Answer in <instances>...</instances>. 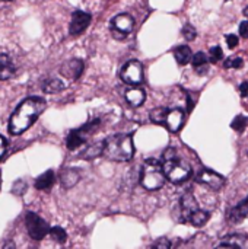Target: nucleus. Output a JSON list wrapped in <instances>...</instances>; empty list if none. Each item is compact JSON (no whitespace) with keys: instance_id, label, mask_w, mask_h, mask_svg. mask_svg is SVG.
I'll return each mask as SVG.
<instances>
[{"instance_id":"412c9836","label":"nucleus","mask_w":248,"mask_h":249,"mask_svg":"<svg viewBox=\"0 0 248 249\" xmlns=\"http://www.w3.org/2000/svg\"><path fill=\"white\" fill-rule=\"evenodd\" d=\"M56 182V175L54 171H46L44 173H41L37 179H35V188L40 191H47L53 187V184Z\"/></svg>"},{"instance_id":"0eeeda50","label":"nucleus","mask_w":248,"mask_h":249,"mask_svg":"<svg viewBox=\"0 0 248 249\" xmlns=\"http://www.w3.org/2000/svg\"><path fill=\"white\" fill-rule=\"evenodd\" d=\"M25 224H27L30 237L34 240H41L49 234V230H50L49 223L43 217H40L37 213L28 211L25 214Z\"/></svg>"},{"instance_id":"ea45409f","label":"nucleus","mask_w":248,"mask_h":249,"mask_svg":"<svg viewBox=\"0 0 248 249\" xmlns=\"http://www.w3.org/2000/svg\"><path fill=\"white\" fill-rule=\"evenodd\" d=\"M0 182H2V172H0Z\"/></svg>"},{"instance_id":"473e14b6","label":"nucleus","mask_w":248,"mask_h":249,"mask_svg":"<svg viewBox=\"0 0 248 249\" xmlns=\"http://www.w3.org/2000/svg\"><path fill=\"white\" fill-rule=\"evenodd\" d=\"M238 43H239V40H238V37L236 35H226V44H228V47L229 48H235L236 46H238Z\"/></svg>"},{"instance_id":"cd10ccee","label":"nucleus","mask_w":248,"mask_h":249,"mask_svg":"<svg viewBox=\"0 0 248 249\" xmlns=\"http://www.w3.org/2000/svg\"><path fill=\"white\" fill-rule=\"evenodd\" d=\"M247 123H248V118H247V117L238 115V117H235L233 121L231 123V127H232V130H235V131H238V133H242V131L245 130V127H247Z\"/></svg>"},{"instance_id":"9b49d317","label":"nucleus","mask_w":248,"mask_h":249,"mask_svg":"<svg viewBox=\"0 0 248 249\" xmlns=\"http://www.w3.org/2000/svg\"><path fill=\"white\" fill-rule=\"evenodd\" d=\"M83 69H85V64L82 60L79 59H72V60H67L65 62L62 66H60V75L69 80H78L82 73H83Z\"/></svg>"},{"instance_id":"4be33fe9","label":"nucleus","mask_w":248,"mask_h":249,"mask_svg":"<svg viewBox=\"0 0 248 249\" xmlns=\"http://www.w3.org/2000/svg\"><path fill=\"white\" fill-rule=\"evenodd\" d=\"M41 89L44 93H49V95H54V93H59L65 89V83L62 79L59 78H50L47 80H44L41 83Z\"/></svg>"},{"instance_id":"20e7f679","label":"nucleus","mask_w":248,"mask_h":249,"mask_svg":"<svg viewBox=\"0 0 248 249\" xmlns=\"http://www.w3.org/2000/svg\"><path fill=\"white\" fill-rule=\"evenodd\" d=\"M166 178L162 171V163L156 159H146L139 172V182L148 191H156L164 187Z\"/></svg>"},{"instance_id":"f704fd0d","label":"nucleus","mask_w":248,"mask_h":249,"mask_svg":"<svg viewBox=\"0 0 248 249\" xmlns=\"http://www.w3.org/2000/svg\"><path fill=\"white\" fill-rule=\"evenodd\" d=\"M6 147H8V143H6V139L3 136H0V159L3 157L5 152H6Z\"/></svg>"},{"instance_id":"4468645a","label":"nucleus","mask_w":248,"mask_h":249,"mask_svg":"<svg viewBox=\"0 0 248 249\" xmlns=\"http://www.w3.org/2000/svg\"><path fill=\"white\" fill-rule=\"evenodd\" d=\"M184 121H185V114H184V111H181V109H178V108H174V109H168V111H166L164 125H166V128H168L171 133H178V131L182 128Z\"/></svg>"},{"instance_id":"39448f33","label":"nucleus","mask_w":248,"mask_h":249,"mask_svg":"<svg viewBox=\"0 0 248 249\" xmlns=\"http://www.w3.org/2000/svg\"><path fill=\"white\" fill-rule=\"evenodd\" d=\"M99 124H101V118H94V120L88 121L85 125H82L76 130H72L66 137V147L69 150H76L81 146H83L88 141V139L97 131Z\"/></svg>"},{"instance_id":"c756f323","label":"nucleus","mask_w":248,"mask_h":249,"mask_svg":"<svg viewBox=\"0 0 248 249\" xmlns=\"http://www.w3.org/2000/svg\"><path fill=\"white\" fill-rule=\"evenodd\" d=\"M181 34H182V37H184L187 41H194V40H196V37H197L196 28H194L193 25H190V24H187V25L182 28Z\"/></svg>"},{"instance_id":"a211bd4d","label":"nucleus","mask_w":248,"mask_h":249,"mask_svg":"<svg viewBox=\"0 0 248 249\" xmlns=\"http://www.w3.org/2000/svg\"><path fill=\"white\" fill-rule=\"evenodd\" d=\"M126 101L130 107L137 108L145 104L146 101V92L142 88H130L126 91Z\"/></svg>"},{"instance_id":"a878e982","label":"nucleus","mask_w":248,"mask_h":249,"mask_svg":"<svg viewBox=\"0 0 248 249\" xmlns=\"http://www.w3.org/2000/svg\"><path fill=\"white\" fill-rule=\"evenodd\" d=\"M166 111H168V108H155V109H152L150 114H149L150 121L155 123V124H162V125H164Z\"/></svg>"},{"instance_id":"423d86ee","label":"nucleus","mask_w":248,"mask_h":249,"mask_svg":"<svg viewBox=\"0 0 248 249\" xmlns=\"http://www.w3.org/2000/svg\"><path fill=\"white\" fill-rule=\"evenodd\" d=\"M133 28H134V19H133V16H130L127 14L116 15L110 21V31H111L113 37L118 41L126 40V37L133 31Z\"/></svg>"},{"instance_id":"f3484780","label":"nucleus","mask_w":248,"mask_h":249,"mask_svg":"<svg viewBox=\"0 0 248 249\" xmlns=\"http://www.w3.org/2000/svg\"><path fill=\"white\" fill-rule=\"evenodd\" d=\"M102 150H104V140L102 141L89 143L79 153V157L83 159V160H92V159H97V157L102 156Z\"/></svg>"},{"instance_id":"2eb2a0df","label":"nucleus","mask_w":248,"mask_h":249,"mask_svg":"<svg viewBox=\"0 0 248 249\" xmlns=\"http://www.w3.org/2000/svg\"><path fill=\"white\" fill-rule=\"evenodd\" d=\"M217 246L248 249V236H247V234H241V233L228 234V236H225L220 242H217Z\"/></svg>"},{"instance_id":"393cba45","label":"nucleus","mask_w":248,"mask_h":249,"mask_svg":"<svg viewBox=\"0 0 248 249\" xmlns=\"http://www.w3.org/2000/svg\"><path fill=\"white\" fill-rule=\"evenodd\" d=\"M49 233H50V236H51L57 243H66V240H67V233H66V230H65L63 227H60V226L50 227Z\"/></svg>"},{"instance_id":"9d476101","label":"nucleus","mask_w":248,"mask_h":249,"mask_svg":"<svg viewBox=\"0 0 248 249\" xmlns=\"http://www.w3.org/2000/svg\"><path fill=\"white\" fill-rule=\"evenodd\" d=\"M91 22H92V16L88 12H83V11L73 12L72 19H70V24H69V34L72 37L81 35L91 25Z\"/></svg>"},{"instance_id":"f8f14e48","label":"nucleus","mask_w":248,"mask_h":249,"mask_svg":"<svg viewBox=\"0 0 248 249\" xmlns=\"http://www.w3.org/2000/svg\"><path fill=\"white\" fill-rule=\"evenodd\" d=\"M180 218L178 221L181 223H188V217L193 211H196L198 208V204H197V200L196 197L193 195V192H185L181 200H180Z\"/></svg>"},{"instance_id":"f257e3e1","label":"nucleus","mask_w":248,"mask_h":249,"mask_svg":"<svg viewBox=\"0 0 248 249\" xmlns=\"http://www.w3.org/2000/svg\"><path fill=\"white\" fill-rule=\"evenodd\" d=\"M47 102L40 96H30L22 101L9 120V133L19 136L25 133L44 112Z\"/></svg>"},{"instance_id":"58836bf2","label":"nucleus","mask_w":248,"mask_h":249,"mask_svg":"<svg viewBox=\"0 0 248 249\" xmlns=\"http://www.w3.org/2000/svg\"><path fill=\"white\" fill-rule=\"evenodd\" d=\"M2 2H14V0H2Z\"/></svg>"},{"instance_id":"ddd939ff","label":"nucleus","mask_w":248,"mask_h":249,"mask_svg":"<svg viewBox=\"0 0 248 249\" xmlns=\"http://www.w3.org/2000/svg\"><path fill=\"white\" fill-rule=\"evenodd\" d=\"M245 218H248V195L238 205L229 207L226 210V220L232 224H238Z\"/></svg>"},{"instance_id":"b1692460","label":"nucleus","mask_w":248,"mask_h":249,"mask_svg":"<svg viewBox=\"0 0 248 249\" xmlns=\"http://www.w3.org/2000/svg\"><path fill=\"white\" fill-rule=\"evenodd\" d=\"M209 218H210V213H209V211H204V210L197 208L196 211H193V213L190 214L188 223H191V224L196 226V227H200V226H203Z\"/></svg>"},{"instance_id":"6ab92c4d","label":"nucleus","mask_w":248,"mask_h":249,"mask_svg":"<svg viewBox=\"0 0 248 249\" xmlns=\"http://www.w3.org/2000/svg\"><path fill=\"white\" fill-rule=\"evenodd\" d=\"M79 179H81V172L75 168H67L60 172V184L66 189L75 187L79 182Z\"/></svg>"},{"instance_id":"aec40b11","label":"nucleus","mask_w":248,"mask_h":249,"mask_svg":"<svg viewBox=\"0 0 248 249\" xmlns=\"http://www.w3.org/2000/svg\"><path fill=\"white\" fill-rule=\"evenodd\" d=\"M190 62H191L193 67L196 69L197 75L204 76L207 73V70H209V66H207L209 64V59H207V56L203 51H198L194 56H191V60Z\"/></svg>"},{"instance_id":"dca6fc26","label":"nucleus","mask_w":248,"mask_h":249,"mask_svg":"<svg viewBox=\"0 0 248 249\" xmlns=\"http://www.w3.org/2000/svg\"><path fill=\"white\" fill-rule=\"evenodd\" d=\"M17 73V66L9 54H0V80H9Z\"/></svg>"},{"instance_id":"72a5a7b5","label":"nucleus","mask_w":248,"mask_h":249,"mask_svg":"<svg viewBox=\"0 0 248 249\" xmlns=\"http://www.w3.org/2000/svg\"><path fill=\"white\" fill-rule=\"evenodd\" d=\"M238 31H239V35H241L242 38H248V21L241 22Z\"/></svg>"},{"instance_id":"5701e85b","label":"nucleus","mask_w":248,"mask_h":249,"mask_svg":"<svg viewBox=\"0 0 248 249\" xmlns=\"http://www.w3.org/2000/svg\"><path fill=\"white\" fill-rule=\"evenodd\" d=\"M191 56H193V53H191V48L188 46H180L174 50V57L180 66L188 64L191 60Z\"/></svg>"},{"instance_id":"c9c22d12","label":"nucleus","mask_w":248,"mask_h":249,"mask_svg":"<svg viewBox=\"0 0 248 249\" xmlns=\"http://www.w3.org/2000/svg\"><path fill=\"white\" fill-rule=\"evenodd\" d=\"M238 91H239L241 96H247V95H248V82H242V83L239 85Z\"/></svg>"},{"instance_id":"bb28decb","label":"nucleus","mask_w":248,"mask_h":249,"mask_svg":"<svg viewBox=\"0 0 248 249\" xmlns=\"http://www.w3.org/2000/svg\"><path fill=\"white\" fill-rule=\"evenodd\" d=\"M27 189H28V184L24 179H18L12 185V194L17 195V197H22L27 192Z\"/></svg>"},{"instance_id":"6e6552de","label":"nucleus","mask_w":248,"mask_h":249,"mask_svg":"<svg viewBox=\"0 0 248 249\" xmlns=\"http://www.w3.org/2000/svg\"><path fill=\"white\" fill-rule=\"evenodd\" d=\"M120 79L127 83V85H132V86H137L140 83H143V66L140 62L137 60H130L127 62L121 70H120Z\"/></svg>"},{"instance_id":"f03ea898","label":"nucleus","mask_w":248,"mask_h":249,"mask_svg":"<svg viewBox=\"0 0 248 249\" xmlns=\"http://www.w3.org/2000/svg\"><path fill=\"white\" fill-rule=\"evenodd\" d=\"M134 155L133 136L117 133L104 140L102 156L114 162H129Z\"/></svg>"},{"instance_id":"7c9ffc66","label":"nucleus","mask_w":248,"mask_h":249,"mask_svg":"<svg viewBox=\"0 0 248 249\" xmlns=\"http://www.w3.org/2000/svg\"><path fill=\"white\" fill-rule=\"evenodd\" d=\"M244 66V60L241 57H233V59H228L223 63L225 69H241Z\"/></svg>"},{"instance_id":"7ed1b4c3","label":"nucleus","mask_w":248,"mask_h":249,"mask_svg":"<svg viewBox=\"0 0 248 249\" xmlns=\"http://www.w3.org/2000/svg\"><path fill=\"white\" fill-rule=\"evenodd\" d=\"M161 163H162V171L165 173V178L171 181L172 184H182L193 173L190 163L181 159L174 147H169L164 152Z\"/></svg>"},{"instance_id":"2f4dec72","label":"nucleus","mask_w":248,"mask_h":249,"mask_svg":"<svg viewBox=\"0 0 248 249\" xmlns=\"http://www.w3.org/2000/svg\"><path fill=\"white\" fill-rule=\"evenodd\" d=\"M171 246H172V243L166 237H161V239H158L156 242L152 243V248H159V249H169Z\"/></svg>"},{"instance_id":"1a4fd4ad","label":"nucleus","mask_w":248,"mask_h":249,"mask_svg":"<svg viewBox=\"0 0 248 249\" xmlns=\"http://www.w3.org/2000/svg\"><path fill=\"white\" fill-rule=\"evenodd\" d=\"M196 181L198 184L206 185L207 188L213 189V191H220L225 187V178L210 169H201L197 175H196Z\"/></svg>"},{"instance_id":"e433bc0d","label":"nucleus","mask_w":248,"mask_h":249,"mask_svg":"<svg viewBox=\"0 0 248 249\" xmlns=\"http://www.w3.org/2000/svg\"><path fill=\"white\" fill-rule=\"evenodd\" d=\"M3 248H15V243L14 242H8V243L3 245Z\"/></svg>"},{"instance_id":"c85d7f7f","label":"nucleus","mask_w":248,"mask_h":249,"mask_svg":"<svg viewBox=\"0 0 248 249\" xmlns=\"http://www.w3.org/2000/svg\"><path fill=\"white\" fill-rule=\"evenodd\" d=\"M207 59H209V62H210L212 64L220 62V60L223 59V51H222V48H220L219 46L212 47L210 51H209V57H207Z\"/></svg>"},{"instance_id":"4c0bfd02","label":"nucleus","mask_w":248,"mask_h":249,"mask_svg":"<svg viewBox=\"0 0 248 249\" xmlns=\"http://www.w3.org/2000/svg\"><path fill=\"white\" fill-rule=\"evenodd\" d=\"M244 16H245V18H248V6L244 9Z\"/></svg>"}]
</instances>
